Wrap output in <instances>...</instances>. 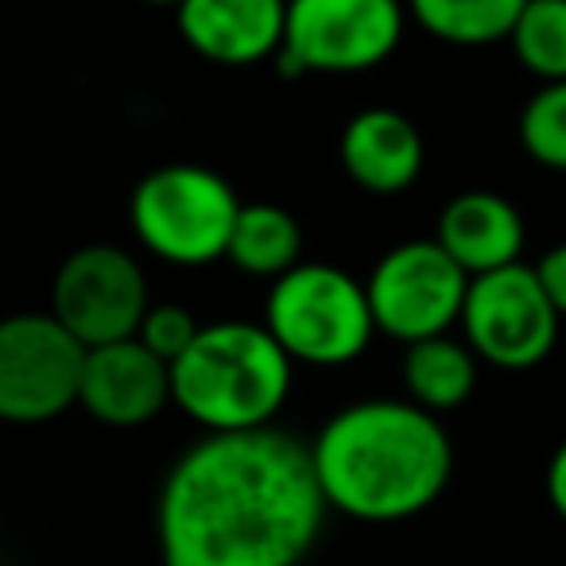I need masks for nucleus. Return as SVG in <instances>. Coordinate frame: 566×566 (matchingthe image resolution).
I'll use <instances>...</instances> for the list:
<instances>
[{
    "label": "nucleus",
    "instance_id": "5701e85b",
    "mask_svg": "<svg viewBox=\"0 0 566 566\" xmlns=\"http://www.w3.org/2000/svg\"><path fill=\"white\" fill-rule=\"evenodd\" d=\"M140 4H156V9H179L182 0H140Z\"/></svg>",
    "mask_w": 566,
    "mask_h": 566
},
{
    "label": "nucleus",
    "instance_id": "9d476101",
    "mask_svg": "<svg viewBox=\"0 0 566 566\" xmlns=\"http://www.w3.org/2000/svg\"><path fill=\"white\" fill-rule=\"evenodd\" d=\"M148 307V275L120 244H82L51 283V315L86 349L133 338Z\"/></svg>",
    "mask_w": 566,
    "mask_h": 566
},
{
    "label": "nucleus",
    "instance_id": "ddd939ff",
    "mask_svg": "<svg viewBox=\"0 0 566 566\" xmlns=\"http://www.w3.org/2000/svg\"><path fill=\"white\" fill-rule=\"evenodd\" d=\"M338 156L346 175L369 195H400L423 171V136L400 109L373 105L342 128Z\"/></svg>",
    "mask_w": 566,
    "mask_h": 566
},
{
    "label": "nucleus",
    "instance_id": "a211bd4d",
    "mask_svg": "<svg viewBox=\"0 0 566 566\" xmlns=\"http://www.w3.org/2000/svg\"><path fill=\"white\" fill-rule=\"evenodd\" d=\"M512 55L539 82L566 78V0H524L512 24Z\"/></svg>",
    "mask_w": 566,
    "mask_h": 566
},
{
    "label": "nucleus",
    "instance_id": "6e6552de",
    "mask_svg": "<svg viewBox=\"0 0 566 566\" xmlns=\"http://www.w3.org/2000/svg\"><path fill=\"white\" fill-rule=\"evenodd\" d=\"M558 311L527 264H504L496 272L470 275L462 303V338L478 361L493 369L524 373L551 357L558 342Z\"/></svg>",
    "mask_w": 566,
    "mask_h": 566
},
{
    "label": "nucleus",
    "instance_id": "7ed1b4c3",
    "mask_svg": "<svg viewBox=\"0 0 566 566\" xmlns=\"http://www.w3.org/2000/svg\"><path fill=\"white\" fill-rule=\"evenodd\" d=\"M295 361L264 323L221 318L171 361V403L210 434L275 427L292 396Z\"/></svg>",
    "mask_w": 566,
    "mask_h": 566
},
{
    "label": "nucleus",
    "instance_id": "f8f14e48",
    "mask_svg": "<svg viewBox=\"0 0 566 566\" xmlns=\"http://www.w3.org/2000/svg\"><path fill=\"white\" fill-rule=\"evenodd\" d=\"M179 35L218 66H256L283 48L287 0H182Z\"/></svg>",
    "mask_w": 566,
    "mask_h": 566
},
{
    "label": "nucleus",
    "instance_id": "1a4fd4ad",
    "mask_svg": "<svg viewBox=\"0 0 566 566\" xmlns=\"http://www.w3.org/2000/svg\"><path fill=\"white\" fill-rule=\"evenodd\" d=\"M365 292L377 334L411 346L458 326L470 275L439 241H403L377 260Z\"/></svg>",
    "mask_w": 566,
    "mask_h": 566
},
{
    "label": "nucleus",
    "instance_id": "0eeeda50",
    "mask_svg": "<svg viewBox=\"0 0 566 566\" xmlns=\"http://www.w3.org/2000/svg\"><path fill=\"white\" fill-rule=\"evenodd\" d=\"M86 346L51 311L0 318V423H51L78 403Z\"/></svg>",
    "mask_w": 566,
    "mask_h": 566
},
{
    "label": "nucleus",
    "instance_id": "423d86ee",
    "mask_svg": "<svg viewBox=\"0 0 566 566\" xmlns=\"http://www.w3.org/2000/svg\"><path fill=\"white\" fill-rule=\"evenodd\" d=\"M408 28L403 0H287L275 66L300 74H361L392 59Z\"/></svg>",
    "mask_w": 566,
    "mask_h": 566
},
{
    "label": "nucleus",
    "instance_id": "9b49d317",
    "mask_svg": "<svg viewBox=\"0 0 566 566\" xmlns=\"http://www.w3.org/2000/svg\"><path fill=\"white\" fill-rule=\"evenodd\" d=\"M167 403H171V365L151 354L136 334L86 349L78 408L90 419L133 431L164 416Z\"/></svg>",
    "mask_w": 566,
    "mask_h": 566
},
{
    "label": "nucleus",
    "instance_id": "39448f33",
    "mask_svg": "<svg viewBox=\"0 0 566 566\" xmlns=\"http://www.w3.org/2000/svg\"><path fill=\"white\" fill-rule=\"evenodd\" d=\"M241 198L226 175L202 164H167L133 190L128 221L144 249L175 268H206L226 260V244Z\"/></svg>",
    "mask_w": 566,
    "mask_h": 566
},
{
    "label": "nucleus",
    "instance_id": "4468645a",
    "mask_svg": "<svg viewBox=\"0 0 566 566\" xmlns=\"http://www.w3.org/2000/svg\"><path fill=\"white\" fill-rule=\"evenodd\" d=\"M434 241L465 268V275H485L516 264L524 252V218L504 195L465 190L450 198L439 213Z\"/></svg>",
    "mask_w": 566,
    "mask_h": 566
},
{
    "label": "nucleus",
    "instance_id": "dca6fc26",
    "mask_svg": "<svg viewBox=\"0 0 566 566\" xmlns=\"http://www.w3.org/2000/svg\"><path fill=\"white\" fill-rule=\"evenodd\" d=\"M226 260L244 275L280 280L303 260V226L292 210L275 202H241L226 244Z\"/></svg>",
    "mask_w": 566,
    "mask_h": 566
},
{
    "label": "nucleus",
    "instance_id": "f257e3e1",
    "mask_svg": "<svg viewBox=\"0 0 566 566\" xmlns=\"http://www.w3.org/2000/svg\"><path fill=\"white\" fill-rule=\"evenodd\" d=\"M326 512L303 439L280 427L206 431L159 485V555L164 566H300Z\"/></svg>",
    "mask_w": 566,
    "mask_h": 566
},
{
    "label": "nucleus",
    "instance_id": "aec40b11",
    "mask_svg": "<svg viewBox=\"0 0 566 566\" xmlns=\"http://www.w3.org/2000/svg\"><path fill=\"white\" fill-rule=\"evenodd\" d=\"M198 331H202V323H198L187 307H179V303H151L140 331H136V338H140L151 354L171 365L175 357L187 354L190 342L198 338Z\"/></svg>",
    "mask_w": 566,
    "mask_h": 566
},
{
    "label": "nucleus",
    "instance_id": "412c9836",
    "mask_svg": "<svg viewBox=\"0 0 566 566\" xmlns=\"http://www.w3.org/2000/svg\"><path fill=\"white\" fill-rule=\"evenodd\" d=\"M535 275H539L543 292H547V300L555 303V311L566 318V241L543 252V260L535 264Z\"/></svg>",
    "mask_w": 566,
    "mask_h": 566
},
{
    "label": "nucleus",
    "instance_id": "2eb2a0df",
    "mask_svg": "<svg viewBox=\"0 0 566 566\" xmlns=\"http://www.w3.org/2000/svg\"><path fill=\"white\" fill-rule=\"evenodd\" d=\"M403 388L408 400L419 408L434 411H454L478 388V354L465 346V338H450V334H434V338H419L403 346Z\"/></svg>",
    "mask_w": 566,
    "mask_h": 566
},
{
    "label": "nucleus",
    "instance_id": "f3484780",
    "mask_svg": "<svg viewBox=\"0 0 566 566\" xmlns=\"http://www.w3.org/2000/svg\"><path fill=\"white\" fill-rule=\"evenodd\" d=\"M408 17L450 48H489L512 35L524 0H403Z\"/></svg>",
    "mask_w": 566,
    "mask_h": 566
},
{
    "label": "nucleus",
    "instance_id": "4be33fe9",
    "mask_svg": "<svg viewBox=\"0 0 566 566\" xmlns=\"http://www.w3.org/2000/svg\"><path fill=\"white\" fill-rule=\"evenodd\" d=\"M547 501L555 509V516L566 524V439L558 442V450L551 454L547 465Z\"/></svg>",
    "mask_w": 566,
    "mask_h": 566
},
{
    "label": "nucleus",
    "instance_id": "f03ea898",
    "mask_svg": "<svg viewBox=\"0 0 566 566\" xmlns=\"http://www.w3.org/2000/svg\"><path fill=\"white\" fill-rule=\"evenodd\" d=\"M307 447L326 509L361 524L419 516L447 493L454 473L447 427L411 400L349 403Z\"/></svg>",
    "mask_w": 566,
    "mask_h": 566
},
{
    "label": "nucleus",
    "instance_id": "20e7f679",
    "mask_svg": "<svg viewBox=\"0 0 566 566\" xmlns=\"http://www.w3.org/2000/svg\"><path fill=\"white\" fill-rule=\"evenodd\" d=\"M260 323L283 354L311 369L354 365L377 338L365 283L326 260H300L292 272L272 280Z\"/></svg>",
    "mask_w": 566,
    "mask_h": 566
},
{
    "label": "nucleus",
    "instance_id": "6ab92c4d",
    "mask_svg": "<svg viewBox=\"0 0 566 566\" xmlns=\"http://www.w3.org/2000/svg\"><path fill=\"white\" fill-rule=\"evenodd\" d=\"M520 144L547 171H566V78L539 82L520 113Z\"/></svg>",
    "mask_w": 566,
    "mask_h": 566
}]
</instances>
